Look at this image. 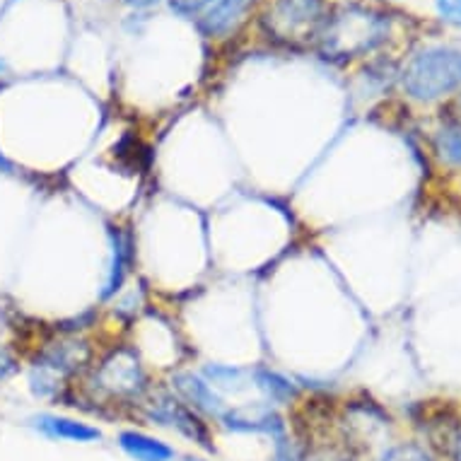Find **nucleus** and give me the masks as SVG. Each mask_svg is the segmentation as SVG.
I'll list each match as a JSON object with an SVG mask.
<instances>
[{
  "label": "nucleus",
  "instance_id": "7",
  "mask_svg": "<svg viewBox=\"0 0 461 461\" xmlns=\"http://www.w3.org/2000/svg\"><path fill=\"white\" fill-rule=\"evenodd\" d=\"M175 389L182 393L184 399L189 401V406H194L196 411H203V413L215 418H222V413H225L220 399L212 393V389L205 384L203 379L194 377V375H176Z\"/></svg>",
  "mask_w": 461,
  "mask_h": 461
},
{
  "label": "nucleus",
  "instance_id": "14",
  "mask_svg": "<svg viewBox=\"0 0 461 461\" xmlns=\"http://www.w3.org/2000/svg\"><path fill=\"white\" fill-rule=\"evenodd\" d=\"M215 0H169V5L179 13V15H196L203 8H208Z\"/></svg>",
  "mask_w": 461,
  "mask_h": 461
},
{
  "label": "nucleus",
  "instance_id": "8",
  "mask_svg": "<svg viewBox=\"0 0 461 461\" xmlns=\"http://www.w3.org/2000/svg\"><path fill=\"white\" fill-rule=\"evenodd\" d=\"M119 445L129 456L136 461H169L175 456V449L159 439L143 435V432L126 430L119 435Z\"/></svg>",
  "mask_w": 461,
  "mask_h": 461
},
{
  "label": "nucleus",
  "instance_id": "9",
  "mask_svg": "<svg viewBox=\"0 0 461 461\" xmlns=\"http://www.w3.org/2000/svg\"><path fill=\"white\" fill-rule=\"evenodd\" d=\"M34 425L39 430L46 432L49 438L59 439H70V442H92V439L102 438V432L97 428H92L80 420H70V418H59V416H37Z\"/></svg>",
  "mask_w": 461,
  "mask_h": 461
},
{
  "label": "nucleus",
  "instance_id": "12",
  "mask_svg": "<svg viewBox=\"0 0 461 461\" xmlns=\"http://www.w3.org/2000/svg\"><path fill=\"white\" fill-rule=\"evenodd\" d=\"M382 461H432L428 454L416 445H399L389 449V452L382 456Z\"/></svg>",
  "mask_w": 461,
  "mask_h": 461
},
{
  "label": "nucleus",
  "instance_id": "10",
  "mask_svg": "<svg viewBox=\"0 0 461 461\" xmlns=\"http://www.w3.org/2000/svg\"><path fill=\"white\" fill-rule=\"evenodd\" d=\"M257 384L258 389H264L273 401H283V399H290L293 396V386L287 384L285 379L278 377V375H273V372H257Z\"/></svg>",
  "mask_w": 461,
  "mask_h": 461
},
{
  "label": "nucleus",
  "instance_id": "16",
  "mask_svg": "<svg viewBox=\"0 0 461 461\" xmlns=\"http://www.w3.org/2000/svg\"><path fill=\"white\" fill-rule=\"evenodd\" d=\"M13 367H15V365H13V357L5 356V353L0 350V377L10 375V372H13Z\"/></svg>",
  "mask_w": 461,
  "mask_h": 461
},
{
  "label": "nucleus",
  "instance_id": "13",
  "mask_svg": "<svg viewBox=\"0 0 461 461\" xmlns=\"http://www.w3.org/2000/svg\"><path fill=\"white\" fill-rule=\"evenodd\" d=\"M307 461H356L350 456L346 449H340V447H319L314 452L307 456Z\"/></svg>",
  "mask_w": 461,
  "mask_h": 461
},
{
  "label": "nucleus",
  "instance_id": "5",
  "mask_svg": "<svg viewBox=\"0 0 461 461\" xmlns=\"http://www.w3.org/2000/svg\"><path fill=\"white\" fill-rule=\"evenodd\" d=\"M152 420H158L159 425H172L176 430L186 435L189 439L198 442L205 449H212L211 445V432L205 428V423L198 420V416L194 413V409H189L186 403H179L172 396H162V399L152 406L150 411Z\"/></svg>",
  "mask_w": 461,
  "mask_h": 461
},
{
  "label": "nucleus",
  "instance_id": "2",
  "mask_svg": "<svg viewBox=\"0 0 461 461\" xmlns=\"http://www.w3.org/2000/svg\"><path fill=\"white\" fill-rule=\"evenodd\" d=\"M403 87L409 90L411 97L425 99V102L459 90L461 51L447 49V46H435V49L418 53L406 68Z\"/></svg>",
  "mask_w": 461,
  "mask_h": 461
},
{
  "label": "nucleus",
  "instance_id": "4",
  "mask_svg": "<svg viewBox=\"0 0 461 461\" xmlns=\"http://www.w3.org/2000/svg\"><path fill=\"white\" fill-rule=\"evenodd\" d=\"M97 382L112 396H138L143 389L145 375L131 350H119L99 367Z\"/></svg>",
  "mask_w": 461,
  "mask_h": 461
},
{
  "label": "nucleus",
  "instance_id": "3",
  "mask_svg": "<svg viewBox=\"0 0 461 461\" xmlns=\"http://www.w3.org/2000/svg\"><path fill=\"white\" fill-rule=\"evenodd\" d=\"M321 15V0H276L273 8L266 13L264 24L268 34L280 41L297 44L319 37V30L324 24Z\"/></svg>",
  "mask_w": 461,
  "mask_h": 461
},
{
  "label": "nucleus",
  "instance_id": "18",
  "mask_svg": "<svg viewBox=\"0 0 461 461\" xmlns=\"http://www.w3.org/2000/svg\"><path fill=\"white\" fill-rule=\"evenodd\" d=\"M454 459L461 461V435L456 438V442H454Z\"/></svg>",
  "mask_w": 461,
  "mask_h": 461
},
{
  "label": "nucleus",
  "instance_id": "17",
  "mask_svg": "<svg viewBox=\"0 0 461 461\" xmlns=\"http://www.w3.org/2000/svg\"><path fill=\"white\" fill-rule=\"evenodd\" d=\"M129 5H133V8H148V5H155V3H159V0H126Z\"/></svg>",
  "mask_w": 461,
  "mask_h": 461
},
{
  "label": "nucleus",
  "instance_id": "19",
  "mask_svg": "<svg viewBox=\"0 0 461 461\" xmlns=\"http://www.w3.org/2000/svg\"><path fill=\"white\" fill-rule=\"evenodd\" d=\"M456 109H459V113H456V123H459V129H461V99L456 102Z\"/></svg>",
  "mask_w": 461,
  "mask_h": 461
},
{
  "label": "nucleus",
  "instance_id": "6",
  "mask_svg": "<svg viewBox=\"0 0 461 461\" xmlns=\"http://www.w3.org/2000/svg\"><path fill=\"white\" fill-rule=\"evenodd\" d=\"M247 8H249V0H215L205 8L198 27L208 37H222L235 30Z\"/></svg>",
  "mask_w": 461,
  "mask_h": 461
},
{
  "label": "nucleus",
  "instance_id": "15",
  "mask_svg": "<svg viewBox=\"0 0 461 461\" xmlns=\"http://www.w3.org/2000/svg\"><path fill=\"white\" fill-rule=\"evenodd\" d=\"M438 13L447 23L461 24V0H438Z\"/></svg>",
  "mask_w": 461,
  "mask_h": 461
},
{
  "label": "nucleus",
  "instance_id": "11",
  "mask_svg": "<svg viewBox=\"0 0 461 461\" xmlns=\"http://www.w3.org/2000/svg\"><path fill=\"white\" fill-rule=\"evenodd\" d=\"M438 150L449 165H461V129H447L438 136Z\"/></svg>",
  "mask_w": 461,
  "mask_h": 461
},
{
  "label": "nucleus",
  "instance_id": "1",
  "mask_svg": "<svg viewBox=\"0 0 461 461\" xmlns=\"http://www.w3.org/2000/svg\"><path fill=\"white\" fill-rule=\"evenodd\" d=\"M389 32V20L379 15L375 10L357 8H343L340 13L326 20V27L321 32V46L324 53L340 56V59H350L357 53L372 51L386 39Z\"/></svg>",
  "mask_w": 461,
  "mask_h": 461
}]
</instances>
